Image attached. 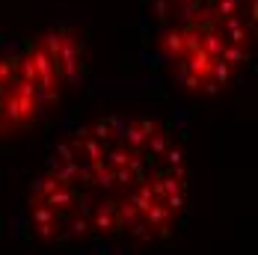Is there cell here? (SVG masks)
Wrapping results in <instances>:
<instances>
[{"label": "cell", "instance_id": "cell-2", "mask_svg": "<svg viewBox=\"0 0 258 255\" xmlns=\"http://www.w3.org/2000/svg\"><path fill=\"white\" fill-rule=\"evenodd\" d=\"M75 72V45L59 36L0 48V137L36 122Z\"/></svg>", "mask_w": 258, "mask_h": 255}, {"label": "cell", "instance_id": "cell-3", "mask_svg": "<svg viewBox=\"0 0 258 255\" xmlns=\"http://www.w3.org/2000/svg\"><path fill=\"white\" fill-rule=\"evenodd\" d=\"M160 18L169 21L163 42L178 62L199 72L196 83L234 66V45L243 39V0H166Z\"/></svg>", "mask_w": 258, "mask_h": 255}, {"label": "cell", "instance_id": "cell-1", "mask_svg": "<svg viewBox=\"0 0 258 255\" xmlns=\"http://www.w3.org/2000/svg\"><path fill=\"white\" fill-rule=\"evenodd\" d=\"M184 157L169 131L143 116L75 131L30 187V223L51 240L152 237L181 208Z\"/></svg>", "mask_w": 258, "mask_h": 255}]
</instances>
